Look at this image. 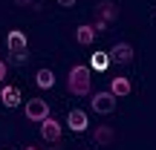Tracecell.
<instances>
[{"instance_id": "cell-1", "label": "cell", "mask_w": 156, "mask_h": 150, "mask_svg": "<svg viewBox=\"0 0 156 150\" xmlns=\"http://www.w3.org/2000/svg\"><path fill=\"white\" fill-rule=\"evenodd\" d=\"M90 67H84V64H75L73 69H69L67 75V87L73 95H90Z\"/></svg>"}, {"instance_id": "cell-2", "label": "cell", "mask_w": 156, "mask_h": 150, "mask_svg": "<svg viewBox=\"0 0 156 150\" xmlns=\"http://www.w3.org/2000/svg\"><path fill=\"white\" fill-rule=\"evenodd\" d=\"M116 104H119V98L107 89V92H95L93 98H90V107H93L95 113H101V116H110L113 110H116Z\"/></svg>"}, {"instance_id": "cell-3", "label": "cell", "mask_w": 156, "mask_h": 150, "mask_svg": "<svg viewBox=\"0 0 156 150\" xmlns=\"http://www.w3.org/2000/svg\"><path fill=\"white\" fill-rule=\"evenodd\" d=\"M95 12H98V20H95V29H98V32L107 26V23L119 20V6L110 3V0H101V3L95 6Z\"/></svg>"}, {"instance_id": "cell-4", "label": "cell", "mask_w": 156, "mask_h": 150, "mask_svg": "<svg viewBox=\"0 0 156 150\" xmlns=\"http://www.w3.org/2000/svg\"><path fill=\"white\" fill-rule=\"evenodd\" d=\"M26 118L29 121H44L49 118V104L44 98H29L26 101Z\"/></svg>"}, {"instance_id": "cell-5", "label": "cell", "mask_w": 156, "mask_h": 150, "mask_svg": "<svg viewBox=\"0 0 156 150\" xmlns=\"http://www.w3.org/2000/svg\"><path fill=\"white\" fill-rule=\"evenodd\" d=\"M41 136H44L49 145H55V141L61 139V124H58L52 116H49V118H44V121H41Z\"/></svg>"}, {"instance_id": "cell-6", "label": "cell", "mask_w": 156, "mask_h": 150, "mask_svg": "<svg viewBox=\"0 0 156 150\" xmlns=\"http://www.w3.org/2000/svg\"><path fill=\"white\" fill-rule=\"evenodd\" d=\"M93 141H95V145H101V147H110L113 141H116V130H113L110 124H98L95 133H93Z\"/></svg>"}, {"instance_id": "cell-7", "label": "cell", "mask_w": 156, "mask_h": 150, "mask_svg": "<svg viewBox=\"0 0 156 150\" xmlns=\"http://www.w3.org/2000/svg\"><path fill=\"white\" fill-rule=\"evenodd\" d=\"M110 61H116V64H130V61H133V46L124 44V40H122V44H116V46L110 49Z\"/></svg>"}, {"instance_id": "cell-8", "label": "cell", "mask_w": 156, "mask_h": 150, "mask_svg": "<svg viewBox=\"0 0 156 150\" xmlns=\"http://www.w3.org/2000/svg\"><path fill=\"white\" fill-rule=\"evenodd\" d=\"M6 46H9L12 55H15V52H26V35H23L20 29H12L9 38H6Z\"/></svg>"}, {"instance_id": "cell-9", "label": "cell", "mask_w": 156, "mask_h": 150, "mask_svg": "<svg viewBox=\"0 0 156 150\" xmlns=\"http://www.w3.org/2000/svg\"><path fill=\"white\" fill-rule=\"evenodd\" d=\"M67 124H69V130H75V133H84V130H87V113L84 110H69Z\"/></svg>"}, {"instance_id": "cell-10", "label": "cell", "mask_w": 156, "mask_h": 150, "mask_svg": "<svg viewBox=\"0 0 156 150\" xmlns=\"http://www.w3.org/2000/svg\"><path fill=\"white\" fill-rule=\"evenodd\" d=\"M95 32H98L95 26H90V23H84V26H78V29H75V40H78L81 46H90V44L95 40Z\"/></svg>"}, {"instance_id": "cell-11", "label": "cell", "mask_w": 156, "mask_h": 150, "mask_svg": "<svg viewBox=\"0 0 156 150\" xmlns=\"http://www.w3.org/2000/svg\"><path fill=\"white\" fill-rule=\"evenodd\" d=\"M110 92L116 95V98H124V95H130V81L124 75H116L113 78V84H110Z\"/></svg>"}, {"instance_id": "cell-12", "label": "cell", "mask_w": 156, "mask_h": 150, "mask_svg": "<svg viewBox=\"0 0 156 150\" xmlns=\"http://www.w3.org/2000/svg\"><path fill=\"white\" fill-rule=\"evenodd\" d=\"M0 101H3V107H17V104H20V89H17V87H3Z\"/></svg>"}, {"instance_id": "cell-13", "label": "cell", "mask_w": 156, "mask_h": 150, "mask_svg": "<svg viewBox=\"0 0 156 150\" xmlns=\"http://www.w3.org/2000/svg\"><path fill=\"white\" fill-rule=\"evenodd\" d=\"M35 84H38L41 89H49L52 84H55V72H52V69H38V75H35Z\"/></svg>"}, {"instance_id": "cell-14", "label": "cell", "mask_w": 156, "mask_h": 150, "mask_svg": "<svg viewBox=\"0 0 156 150\" xmlns=\"http://www.w3.org/2000/svg\"><path fill=\"white\" fill-rule=\"evenodd\" d=\"M107 64H110V55H107V52H95V55L90 58V69H95V72H104Z\"/></svg>"}, {"instance_id": "cell-15", "label": "cell", "mask_w": 156, "mask_h": 150, "mask_svg": "<svg viewBox=\"0 0 156 150\" xmlns=\"http://www.w3.org/2000/svg\"><path fill=\"white\" fill-rule=\"evenodd\" d=\"M26 61H29V52H15V55H12V64H17V67L26 64Z\"/></svg>"}, {"instance_id": "cell-16", "label": "cell", "mask_w": 156, "mask_h": 150, "mask_svg": "<svg viewBox=\"0 0 156 150\" xmlns=\"http://www.w3.org/2000/svg\"><path fill=\"white\" fill-rule=\"evenodd\" d=\"M55 3H58V6H64V9H73L75 0H55Z\"/></svg>"}, {"instance_id": "cell-17", "label": "cell", "mask_w": 156, "mask_h": 150, "mask_svg": "<svg viewBox=\"0 0 156 150\" xmlns=\"http://www.w3.org/2000/svg\"><path fill=\"white\" fill-rule=\"evenodd\" d=\"M3 78H6V64L0 61V84H3Z\"/></svg>"}, {"instance_id": "cell-18", "label": "cell", "mask_w": 156, "mask_h": 150, "mask_svg": "<svg viewBox=\"0 0 156 150\" xmlns=\"http://www.w3.org/2000/svg\"><path fill=\"white\" fill-rule=\"evenodd\" d=\"M32 0H15V6H29Z\"/></svg>"}, {"instance_id": "cell-19", "label": "cell", "mask_w": 156, "mask_h": 150, "mask_svg": "<svg viewBox=\"0 0 156 150\" xmlns=\"http://www.w3.org/2000/svg\"><path fill=\"white\" fill-rule=\"evenodd\" d=\"M26 150H38V147H26Z\"/></svg>"}, {"instance_id": "cell-20", "label": "cell", "mask_w": 156, "mask_h": 150, "mask_svg": "<svg viewBox=\"0 0 156 150\" xmlns=\"http://www.w3.org/2000/svg\"><path fill=\"white\" fill-rule=\"evenodd\" d=\"M153 17H156V9H153Z\"/></svg>"}]
</instances>
